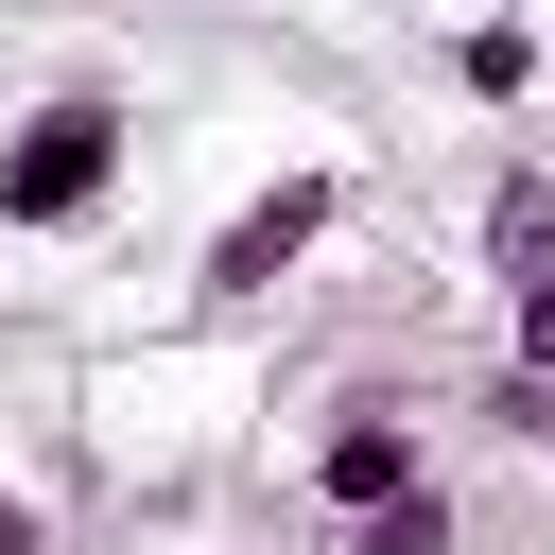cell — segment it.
Wrapping results in <instances>:
<instances>
[{
    "mask_svg": "<svg viewBox=\"0 0 555 555\" xmlns=\"http://www.w3.org/2000/svg\"><path fill=\"white\" fill-rule=\"evenodd\" d=\"M121 173H139L121 87H52V104H17V139H0V225H17V243H69V225H104Z\"/></svg>",
    "mask_w": 555,
    "mask_h": 555,
    "instance_id": "1",
    "label": "cell"
},
{
    "mask_svg": "<svg viewBox=\"0 0 555 555\" xmlns=\"http://www.w3.org/2000/svg\"><path fill=\"white\" fill-rule=\"evenodd\" d=\"M330 225H347V173H330V156H295L278 191H243V208L208 225V260H191V295H208V312H260L278 278H312V243H330Z\"/></svg>",
    "mask_w": 555,
    "mask_h": 555,
    "instance_id": "2",
    "label": "cell"
},
{
    "mask_svg": "<svg viewBox=\"0 0 555 555\" xmlns=\"http://www.w3.org/2000/svg\"><path fill=\"white\" fill-rule=\"evenodd\" d=\"M399 486H434L416 399H330V434H312V503H330V538H347V520H382Z\"/></svg>",
    "mask_w": 555,
    "mask_h": 555,
    "instance_id": "3",
    "label": "cell"
},
{
    "mask_svg": "<svg viewBox=\"0 0 555 555\" xmlns=\"http://www.w3.org/2000/svg\"><path fill=\"white\" fill-rule=\"evenodd\" d=\"M486 278H503V295L555 278V156H503V173H486Z\"/></svg>",
    "mask_w": 555,
    "mask_h": 555,
    "instance_id": "4",
    "label": "cell"
},
{
    "mask_svg": "<svg viewBox=\"0 0 555 555\" xmlns=\"http://www.w3.org/2000/svg\"><path fill=\"white\" fill-rule=\"evenodd\" d=\"M451 87H468V104H520V87H538V35H520V17H468V35H451Z\"/></svg>",
    "mask_w": 555,
    "mask_h": 555,
    "instance_id": "5",
    "label": "cell"
},
{
    "mask_svg": "<svg viewBox=\"0 0 555 555\" xmlns=\"http://www.w3.org/2000/svg\"><path fill=\"white\" fill-rule=\"evenodd\" d=\"M330 555H451V486H399L382 520H347Z\"/></svg>",
    "mask_w": 555,
    "mask_h": 555,
    "instance_id": "6",
    "label": "cell"
},
{
    "mask_svg": "<svg viewBox=\"0 0 555 555\" xmlns=\"http://www.w3.org/2000/svg\"><path fill=\"white\" fill-rule=\"evenodd\" d=\"M486 416H503L520 451H555V382H538V364H503V382H486Z\"/></svg>",
    "mask_w": 555,
    "mask_h": 555,
    "instance_id": "7",
    "label": "cell"
},
{
    "mask_svg": "<svg viewBox=\"0 0 555 555\" xmlns=\"http://www.w3.org/2000/svg\"><path fill=\"white\" fill-rule=\"evenodd\" d=\"M503 364H538V382H555V278H520V295H503Z\"/></svg>",
    "mask_w": 555,
    "mask_h": 555,
    "instance_id": "8",
    "label": "cell"
},
{
    "mask_svg": "<svg viewBox=\"0 0 555 555\" xmlns=\"http://www.w3.org/2000/svg\"><path fill=\"white\" fill-rule=\"evenodd\" d=\"M0 555H52V503L35 486H0Z\"/></svg>",
    "mask_w": 555,
    "mask_h": 555,
    "instance_id": "9",
    "label": "cell"
},
{
    "mask_svg": "<svg viewBox=\"0 0 555 555\" xmlns=\"http://www.w3.org/2000/svg\"><path fill=\"white\" fill-rule=\"evenodd\" d=\"M312 555H330V538H312Z\"/></svg>",
    "mask_w": 555,
    "mask_h": 555,
    "instance_id": "10",
    "label": "cell"
}]
</instances>
